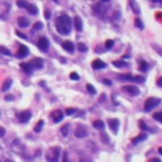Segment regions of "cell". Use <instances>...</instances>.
<instances>
[{
    "label": "cell",
    "mask_w": 162,
    "mask_h": 162,
    "mask_svg": "<svg viewBox=\"0 0 162 162\" xmlns=\"http://www.w3.org/2000/svg\"><path fill=\"white\" fill-rule=\"evenodd\" d=\"M133 80H136L137 82H144V77H142V76H133Z\"/></svg>",
    "instance_id": "ab89813d"
},
{
    "label": "cell",
    "mask_w": 162,
    "mask_h": 162,
    "mask_svg": "<svg viewBox=\"0 0 162 162\" xmlns=\"http://www.w3.org/2000/svg\"><path fill=\"white\" fill-rule=\"evenodd\" d=\"M12 84H13V80L12 79H6V80L4 81V84H3V86H1V91H8L9 89H10V86H12Z\"/></svg>",
    "instance_id": "ac0fdd59"
},
{
    "label": "cell",
    "mask_w": 162,
    "mask_h": 162,
    "mask_svg": "<svg viewBox=\"0 0 162 162\" xmlns=\"http://www.w3.org/2000/svg\"><path fill=\"white\" fill-rule=\"evenodd\" d=\"M148 162H161V161L158 160V158H152V160H150Z\"/></svg>",
    "instance_id": "7dc6e473"
},
{
    "label": "cell",
    "mask_w": 162,
    "mask_h": 162,
    "mask_svg": "<svg viewBox=\"0 0 162 162\" xmlns=\"http://www.w3.org/2000/svg\"><path fill=\"white\" fill-rule=\"evenodd\" d=\"M68 129H70V124H65V125L61 128V133H62V136H63V137H66L67 134H68Z\"/></svg>",
    "instance_id": "d4e9b609"
},
{
    "label": "cell",
    "mask_w": 162,
    "mask_h": 162,
    "mask_svg": "<svg viewBox=\"0 0 162 162\" xmlns=\"http://www.w3.org/2000/svg\"><path fill=\"white\" fill-rule=\"evenodd\" d=\"M42 28H43V23H41V22H37V23L33 26V32H36V30H41Z\"/></svg>",
    "instance_id": "f1b7e54d"
},
{
    "label": "cell",
    "mask_w": 162,
    "mask_h": 162,
    "mask_svg": "<svg viewBox=\"0 0 162 162\" xmlns=\"http://www.w3.org/2000/svg\"><path fill=\"white\" fill-rule=\"evenodd\" d=\"M122 90L125 91V92H128V94H130V95H134V96L139 95L138 88H136V86H133V85H124L122 88Z\"/></svg>",
    "instance_id": "277c9868"
},
{
    "label": "cell",
    "mask_w": 162,
    "mask_h": 162,
    "mask_svg": "<svg viewBox=\"0 0 162 162\" xmlns=\"http://www.w3.org/2000/svg\"><path fill=\"white\" fill-rule=\"evenodd\" d=\"M5 162H13V161H12V160H6Z\"/></svg>",
    "instance_id": "681fc988"
},
{
    "label": "cell",
    "mask_w": 162,
    "mask_h": 162,
    "mask_svg": "<svg viewBox=\"0 0 162 162\" xmlns=\"http://www.w3.org/2000/svg\"><path fill=\"white\" fill-rule=\"evenodd\" d=\"M106 67V63L103 62L101 60H95L92 61V68L94 70H99V68H105Z\"/></svg>",
    "instance_id": "4fadbf2b"
},
{
    "label": "cell",
    "mask_w": 162,
    "mask_h": 162,
    "mask_svg": "<svg viewBox=\"0 0 162 162\" xmlns=\"http://www.w3.org/2000/svg\"><path fill=\"white\" fill-rule=\"evenodd\" d=\"M86 89H88V91L90 92V94H92V95L96 94V89H95L91 84H88V85H86Z\"/></svg>",
    "instance_id": "f546056e"
},
{
    "label": "cell",
    "mask_w": 162,
    "mask_h": 162,
    "mask_svg": "<svg viewBox=\"0 0 162 162\" xmlns=\"http://www.w3.org/2000/svg\"><path fill=\"white\" fill-rule=\"evenodd\" d=\"M70 79L71 80H80V76H79V74H76V72H71Z\"/></svg>",
    "instance_id": "d590c367"
},
{
    "label": "cell",
    "mask_w": 162,
    "mask_h": 162,
    "mask_svg": "<svg viewBox=\"0 0 162 162\" xmlns=\"http://www.w3.org/2000/svg\"><path fill=\"white\" fill-rule=\"evenodd\" d=\"M17 5H18L19 8H27V6H28V3L24 1V0H19V1H17Z\"/></svg>",
    "instance_id": "1f68e13d"
},
{
    "label": "cell",
    "mask_w": 162,
    "mask_h": 162,
    "mask_svg": "<svg viewBox=\"0 0 162 162\" xmlns=\"http://www.w3.org/2000/svg\"><path fill=\"white\" fill-rule=\"evenodd\" d=\"M67 152H63V158H62V162H68V160H67Z\"/></svg>",
    "instance_id": "ee69618b"
},
{
    "label": "cell",
    "mask_w": 162,
    "mask_h": 162,
    "mask_svg": "<svg viewBox=\"0 0 162 162\" xmlns=\"http://www.w3.org/2000/svg\"><path fill=\"white\" fill-rule=\"evenodd\" d=\"M20 68L24 71V72H27V74H32V66H30V63H28V62H22L20 63Z\"/></svg>",
    "instance_id": "2e32d148"
},
{
    "label": "cell",
    "mask_w": 162,
    "mask_h": 162,
    "mask_svg": "<svg viewBox=\"0 0 162 162\" xmlns=\"http://www.w3.org/2000/svg\"><path fill=\"white\" fill-rule=\"evenodd\" d=\"M152 47H153V48H154V50H156V51H157V53H158V54H160V56H162V48H161V47H158V46H157V44H152Z\"/></svg>",
    "instance_id": "74e56055"
},
{
    "label": "cell",
    "mask_w": 162,
    "mask_h": 162,
    "mask_svg": "<svg viewBox=\"0 0 162 162\" xmlns=\"http://www.w3.org/2000/svg\"><path fill=\"white\" fill-rule=\"evenodd\" d=\"M119 79H122V80H130L132 81L133 80V76L132 75H129V74H124V75H119L118 76Z\"/></svg>",
    "instance_id": "4316f807"
},
{
    "label": "cell",
    "mask_w": 162,
    "mask_h": 162,
    "mask_svg": "<svg viewBox=\"0 0 162 162\" xmlns=\"http://www.w3.org/2000/svg\"><path fill=\"white\" fill-rule=\"evenodd\" d=\"M113 65H114L115 67H127V66H128V63H127V62H124V61H119V60L113 61Z\"/></svg>",
    "instance_id": "44dd1931"
},
{
    "label": "cell",
    "mask_w": 162,
    "mask_h": 162,
    "mask_svg": "<svg viewBox=\"0 0 162 162\" xmlns=\"http://www.w3.org/2000/svg\"><path fill=\"white\" fill-rule=\"evenodd\" d=\"M161 103V99L158 98H148L144 101V112H151L152 109H154L156 106Z\"/></svg>",
    "instance_id": "7a4b0ae2"
},
{
    "label": "cell",
    "mask_w": 162,
    "mask_h": 162,
    "mask_svg": "<svg viewBox=\"0 0 162 162\" xmlns=\"http://www.w3.org/2000/svg\"><path fill=\"white\" fill-rule=\"evenodd\" d=\"M30 66H32V68H42L43 67V60L42 58H34V60L32 62H29Z\"/></svg>",
    "instance_id": "30bf717a"
},
{
    "label": "cell",
    "mask_w": 162,
    "mask_h": 162,
    "mask_svg": "<svg viewBox=\"0 0 162 162\" xmlns=\"http://www.w3.org/2000/svg\"><path fill=\"white\" fill-rule=\"evenodd\" d=\"M18 26L20 28H27L29 26V20L24 17H20V18H18Z\"/></svg>",
    "instance_id": "e0dca14e"
},
{
    "label": "cell",
    "mask_w": 162,
    "mask_h": 162,
    "mask_svg": "<svg viewBox=\"0 0 162 162\" xmlns=\"http://www.w3.org/2000/svg\"><path fill=\"white\" fill-rule=\"evenodd\" d=\"M129 5L133 8V12L136 13V14H139V12H141V10H139V6H138V4H137L136 1H133V0H130V1H129Z\"/></svg>",
    "instance_id": "ffe728a7"
},
{
    "label": "cell",
    "mask_w": 162,
    "mask_h": 162,
    "mask_svg": "<svg viewBox=\"0 0 162 162\" xmlns=\"http://www.w3.org/2000/svg\"><path fill=\"white\" fill-rule=\"evenodd\" d=\"M51 117H52L54 123H58V122H61V120L63 119V113H62L61 110H54V112H52Z\"/></svg>",
    "instance_id": "9c48e42d"
},
{
    "label": "cell",
    "mask_w": 162,
    "mask_h": 162,
    "mask_svg": "<svg viewBox=\"0 0 162 162\" xmlns=\"http://www.w3.org/2000/svg\"><path fill=\"white\" fill-rule=\"evenodd\" d=\"M153 118L158 120V122H162V112H157V113H154L153 114Z\"/></svg>",
    "instance_id": "d6a6232c"
},
{
    "label": "cell",
    "mask_w": 162,
    "mask_h": 162,
    "mask_svg": "<svg viewBox=\"0 0 162 162\" xmlns=\"http://www.w3.org/2000/svg\"><path fill=\"white\" fill-rule=\"evenodd\" d=\"M71 18L67 14H61L56 20V29L60 34L67 36L71 32Z\"/></svg>",
    "instance_id": "6da1fadb"
},
{
    "label": "cell",
    "mask_w": 162,
    "mask_h": 162,
    "mask_svg": "<svg viewBox=\"0 0 162 162\" xmlns=\"http://www.w3.org/2000/svg\"><path fill=\"white\" fill-rule=\"evenodd\" d=\"M26 9L28 10V13H29V14H32V15L38 14V9H37V6L34 4H28V6H27Z\"/></svg>",
    "instance_id": "d6986e66"
},
{
    "label": "cell",
    "mask_w": 162,
    "mask_h": 162,
    "mask_svg": "<svg viewBox=\"0 0 162 162\" xmlns=\"http://www.w3.org/2000/svg\"><path fill=\"white\" fill-rule=\"evenodd\" d=\"M74 26L75 28H76V30H79V32H81L82 30V20L80 17H75L74 18Z\"/></svg>",
    "instance_id": "9a60e30c"
},
{
    "label": "cell",
    "mask_w": 162,
    "mask_h": 162,
    "mask_svg": "<svg viewBox=\"0 0 162 162\" xmlns=\"http://www.w3.org/2000/svg\"><path fill=\"white\" fill-rule=\"evenodd\" d=\"M0 162H1V161H0Z\"/></svg>",
    "instance_id": "f907efd6"
},
{
    "label": "cell",
    "mask_w": 162,
    "mask_h": 162,
    "mask_svg": "<svg viewBox=\"0 0 162 162\" xmlns=\"http://www.w3.org/2000/svg\"><path fill=\"white\" fill-rule=\"evenodd\" d=\"M119 125H120V122L119 119H110L109 120V128L113 130L115 134L118 133V129H119Z\"/></svg>",
    "instance_id": "ba28073f"
},
{
    "label": "cell",
    "mask_w": 162,
    "mask_h": 162,
    "mask_svg": "<svg viewBox=\"0 0 162 162\" xmlns=\"http://www.w3.org/2000/svg\"><path fill=\"white\" fill-rule=\"evenodd\" d=\"M147 139V134L146 133H141L138 134L137 137H134L132 139V144H138L139 142H142V141H146Z\"/></svg>",
    "instance_id": "5bb4252c"
},
{
    "label": "cell",
    "mask_w": 162,
    "mask_h": 162,
    "mask_svg": "<svg viewBox=\"0 0 162 162\" xmlns=\"http://www.w3.org/2000/svg\"><path fill=\"white\" fill-rule=\"evenodd\" d=\"M61 153V148L60 147H53L50 151V153L47 154V160L48 162H58V157Z\"/></svg>",
    "instance_id": "3957f363"
},
{
    "label": "cell",
    "mask_w": 162,
    "mask_h": 162,
    "mask_svg": "<svg viewBox=\"0 0 162 162\" xmlns=\"http://www.w3.org/2000/svg\"><path fill=\"white\" fill-rule=\"evenodd\" d=\"M157 86H160V88H162V77H160L157 80Z\"/></svg>",
    "instance_id": "bcb514c9"
},
{
    "label": "cell",
    "mask_w": 162,
    "mask_h": 162,
    "mask_svg": "<svg viewBox=\"0 0 162 162\" xmlns=\"http://www.w3.org/2000/svg\"><path fill=\"white\" fill-rule=\"evenodd\" d=\"M103 84L108 85V86H112V81L108 80V79H103Z\"/></svg>",
    "instance_id": "7bdbcfd3"
},
{
    "label": "cell",
    "mask_w": 162,
    "mask_h": 162,
    "mask_svg": "<svg viewBox=\"0 0 162 162\" xmlns=\"http://www.w3.org/2000/svg\"><path fill=\"white\" fill-rule=\"evenodd\" d=\"M76 113V109L75 108H67L66 109V115H74Z\"/></svg>",
    "instance_id": "e575fe53"
},
{
    "label": "cell",
    "mask_w": 162,
    "mask_h": 162,
    "mask_svg": "<svg viewBox=\"0 0 162 162\" xmlns=\"http://www.w3.org/2000/svg\"><path fill=\"white\" fill-rule=\"evenodd\" d=\"M147 68H148L147 62H146V61H142V62H141V65H139V71H147Z\"/></svg>",
    "instance_id": "4dcf8cb0"
},
{
    "label": "cell",
    "mask_w": 162,
    "mask_h": 162,
    "mask_svg": "<svg viewBox=\"0 0 162 162\" xmlns=\"http://www.w3.org/2000/svg\"><path fill=\"white\" fill-rule=\"evenodd\" d=\"M44 18H46V19L51 18V12H50V10H44Z\"/></svg>",
    "instance_id": "b9f144b4"
},
{
    "label": "cell",
    "mask_w": 162,
    "mask_h": 162,
    "mask_svg": "<svg viewBox=\"0 0 162 162\" xmlns=\"http://www.w3.org/2000/svg\"><path fill=\"white\" fill-rule=\"evenodd\" d=\"M77 48H79V51L82 53H85V52H88V46H86L85 43H79L77 44Z\"/></svg>",
    "instance_id": "484cf974"
},
{
    "label": "cell",
    "mask_w": 162,
    "mask_h": 162,
    "mask_svg": "<svg viewBox=\"0 0 162 162\" xmlns=\"http://www.w3.org/2000/svg\"><path fill=\"white\" fill-rule=\"evenodd\" d=\"M43 124H44L43 120H38V123L36 124V127H34V132H36V133H39L41 130H42V128H43Z\"/></svg>",
    "instance_id": "7402d4cb"
},
{
    "label": "cell",
    "mask_w": 162,
    "mask_h": 162,
    "mask_svg": "<svg viewBox=\"0 0 162 162\" xmlns=\"http://www.w3.org/2000/svg\"><path fill=\"white\" fill-rule=\"evenodd\" d=\"M158 152H160V153L162 154V147H160V148H158Z\"/></svg>",
    "instance_id": "c3c4849f"
},
{
    "label": "cell",
    "mask_w": 162,
    "mask_h": 162,
    "mask_svg": "<svg viewBox=\"0 0 162 162\" xmlns=\"http://www.w3.org/2000/svg\"><path fill=\"white\" fill-rule=\"evenodd\" d=\"M4 136H5V129L0 128V137H4Z\"/></svg>",
    "instance_id": "f6af8a7d"
},
{
    "label": "cell",
    "mask_w": 162,
    "mask_h": 162,
    "mask_svg": "<svg viewBox=\"0 0 162 162\" xmlns=\"http://www.w3.org/2000/svg\"><path fill=\"white\" fill-rule=\"evenodd\" d=\"M0 52H1L3 54H6V56H10V54H12V52H10L8 48L4 47V46H0Z\"/></svg>",
    "instance_id": "83f0119b"
},
{
    "label": "cell",
    "mask_w": 162,
    "mask_h": 162,
    "mask_svg": "<svg viewBox=\"0 0 162 162\" xmlns=\"http://www.w3.org/2000/svg\"><path fill=\"white\" fill-rule=\"evenodd\" d=\"M75 136H76L77 138H85V137L88 136V132H86V129L84 127H77L76 132H75Z\"/></svg>",
    "instance_id": "8fae6325"
},
{
    "label": "cell",
    "mask_w": 162,
    "mask_h": 162,
    "mask_svg": "<svg viewBox=\"0 0 162 162\" xmlns=\"http://www.w3.org/2000/svg\"><path fill=\"white\" fill-rule=\"evenodd\" d=\"M92 125H94V128L103 129L104 128V122H101V120H95V122L92 123Z\"/></svg>",
    "instance_id": "cb8c5ba5"
},
{
    "label": "cell",
    "mask_w": 162,
    "mask_h": 162,
    "mask_svg": "<svg viewBox=\"0 0 162 162\" xmlns=\"http://www.w3.org/2000/svg\"><path fill=\"white\" fill-rule=\"evenodd\" d=\"M138 125H139V128H141V129H142V130H148V127H147V124H146V123H144V122H143V120H141V122H139V124H138Z\"/></svg>",
    "instance_id": "8d00e7d4"
},
{
    "label": "cell",
    "mask_w": 162,
    "mask_h": 162,
    "mask_svg": "<svg viewBox=\"0 0 162 162\" xmlns=\"http://www.w3.org/2000/svg\"><path fill=\"white\" fill-rule=\"evenodd\" d=\"M29 54V50H28V47H26L24 44H20L19 46V51H18V53H17V57H19V58H24L26 56H28Z\"/></svg>",
    "instance_id": "52a82bcc"
},
{
    "label": "cell",
    "mask_w": 162,
    "mask_h": 162,
    "mask_svg": "<svg viewBox=\"0 0 162 162\" xmlns=\"http://www.w3.org/2000/svg\"><path fill=\"white\" fill-rule=\"evenodd\" d=\"M62 47H63L65 51H67V52H70V53H72V52H74V50H75L74 43L70 42V41H66V42L62 43Z\"/></svg>",
    "instance_id": "7c38bea8"
},
{
    "label": "cell",
    "mask_w": 162,
    "mask_h": 162,
    "mask_svg": "<svg viewBox=\"0 0 162 162\" xmlns=\"http://www.w3.org/2000/svg\"><path fill=\"white\" fill-rule=\"evenodd\" d=\"M15 34L18 37H20V38H23V39H27V36L24 33H22V32H19V30H15Z\"/></svg>",
    "instance_id": "f35d334b"
},
{
    "label": "cell",
    "mask_w": 162,
    "mask_h": 162,
    "mask_svg": "<svg viewBox=\"0 0 162 162\" xmlns=\"http://www.w3.org/2000/svg\"><path fill=\"white\" fill-rule=\"evenodd\" d=\"M37 46H38L39 50L47 51L48 46H50V42H48V39L46 38V37H41V38L38 39V42H37Z\"/></svg>",
    "instance_id": "8992f818"
},
{
    "label": "cell",
    "mask_w": 162,
    "mask_h": 162,
    "mask_svg": "<svg viewBox=\"0 0 162 162\" xmlns=\"http://www.w3.org/2000/svg\"><path fill=\"white\" fill-rule=\"evenodd\" d=\"M30 118H32V113L29 110H24L19 114V122L20 123H28Z\"/></svg>",
    "instance_id": "5b68a950"
},
{
    "label": "cell",
    "mask_w": 162,
    "mask_h": 162,
    "mask_svg": "<svg viewBox=\"0 0 162 162\" xmlns=\"http://www.w3.org/2000/svg\"><path fill=\"white\" fill-rule=\"evenodd\" d=\"M113 46H114V41H113V39H108V41L105 42V47L108 48V50H110V48H112Z\"/></svg>",
    "instance_id": "836d02e7"
},
{
    "label": "cell",
    "mask_w": 162,
    "mask_h": 162,
    "mask_svg": "<svg viewBox=\"0 0 162 162\" xmlns=\"http://www.w3.org/2000/svg\"><path fill=\"white\" fill-rule=\"evenodd\" d=\"M5 101H12V100H14V96L13 95H5Z\"/></svg>",
    "instance_id": "60d3db41"
},
{
    "label": "cell",
    "mask_w": 162,
    "mask_h": 162,
    "mask_svg": "<svg viewBox=\"0 0 162 162\" xmlns=\"http://www.w3.org/2000/svg\"><path fill=\"white\" fill-rule=\"evenodd\" d=\"M134 26H136L137 28H139V29L144 28V24H143V22H142V19H141V18H136V19H134Z\"/></svg>",
    "instance_id": "603a6c76"
}]
</instances>
